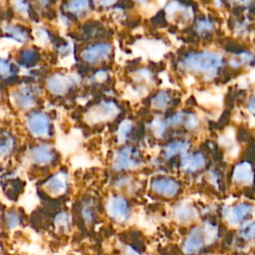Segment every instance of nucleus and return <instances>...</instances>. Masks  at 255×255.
I'll return each mask as SVG.
<instances>
[{
    "label": "nucleus",
    "mask_w": 255,
    "mask_h": 255,
    "mask_svg": "<svg viewBox=\"0 0 255 255\" xmlns=\"http://www.w3.org/2000/svg\"><path fill=\"white\" fill-rule=\"evenodd\" d=\"M29 160L33 166L44 168L51 166L56 161V152L54 148L47 143L34 145L29 150Z\"/></svg>",
    "instance_id": "11"
},
{
    "label": "nucleus",
    "mask_w": 255,
    "mask_h": 255,
    "mask_svg": "<svg viewBox=\"0 0 255 255\" xmlns=\"http://www.w3.org/2000/svg\"><path fill=\"white\" fill-rule=\"evenodd\" d=\"M239 237L244 241H255V221L247 220L240 225Z\"/></svg>",
    "instance_id": "28"
},
{
    "label": "nucleus",
    "mask_w": 255,
    "mask_h": 255,
    "mask_svg": "<svg viewBox=\"0 0 255 255\" xmlns=\"http://www.w3.org/2000/svg\"><path fill=\"white\" fill-rule=\"evenodd\" d=\"M164 16L166 20L177 25L188 24L194 17V9L179 0H170L164 7Z\"/></svg>",
    "instance_id": "6"
},
{
    "label": "nucleus",
    "mask_w": 255,
    "mask_h": 255,
    "mask_svg": "<svg viewBox=\"0 0 255 255\" xmlns=\"http://www.w3.org/2000/svg\"><path fill=\"white\" fill-rule=\"evenodd\" d=\"M206 162L207 159L203 152L187 151L180 156L179 166L185 173L193 174L203 169L206 165Z\"/></svg>",
    "instance_id": "14"
},
{
    "label": "nucleus",
    "mask_w": 255,
    "mask_h": 255,
    "mask_svg": "<svg viewBox=\"0 0 255 255\" xmlns=\"http://www.w3.org/2000/svg\"><path fill=\"white\" fill-rule=\"evenodd\" d=\"M218 237V227L205 222L189 231L182 244V251L186 255L197 254L204 246L213 243Z\"/></svg>",
    "instance_id": "2"
},
{
    "label": "nucleus",
    "mask_w": 255,
    "mask_h": 255,
    "mask_svg": "<svg viewBox=\"0 0 255 255\" xmlns=\"http://www.w3.org/2000/svg\"><path fill=\"white\" fill-rule=\"evenodd\" d=\"M15 7L20 13H27L28 12V5L24 0H16Z\"/></svg>",
    "instance_id": "36"
},
{
    "label": "nucleus",
    "mask_w": 255,
    "mask_h": 255,
    "mask_svg": "<svg viewBox=\"0 0 255 255\" xmlns=\"http://www.w3.org/2000/svg\"><path fill=\"white\" fill-rule=\"evenodd\" d=\"M55 226L60 231H68L71 226V218L70 214L66 211L59 212L55 217Z\"/></svg>",
    "instance_id": "30"
},
{
    "label": "nucleus",
    "mask_w": 255,
    "mask_h": 255,
    "mask_svg": "<svg viewBox=\"0 0 255 255\" xmlns=\"http://www.w3.org/2000/svg\"><path fill=\"white\" fill-rule=\"evenodd\" d=\"M107 215L116 223L125 224L131 217V205L127 197L122 194H112L105 202Z\"/></svg>",
    "instance_id": "4"
},
{
    "label": "nucleus",
    "mask_w": 255,
    "mask_h": 255,
    "mask_svg": "<svg viewBox=\"0 0 255 255\" xmlns=\"http://www.w3.org/2000/svg\"><path fill=\"white\" fill-rule=\"evenodd\" d=\"M173 217L180 223H188L196 217L195 208L187 202H180L173 209Z\"/></svg>",
    "instance_id": "20"
},
{
    "label": "nucleus",
    "mask_w": 255,
    "mask_h": 255,
    "mask_svg": "<svg viewBox=\"0 0 255 255\" xmlns=\"http://www.w3.org/2000/svg\"><path fill=\"white\" fill-rule=\"evenodd\" d=\"M47 88L48 90L54 95H64L66 94L73 86H74V79L71 76L56 74L50 76L47 79Z\"/></svg>",
    "instance_id": "15"
},
{
    "label": "nucleus",
    "mask_w": 255,
    "mask_h": 255,
    "mask_svg": "<svg viewBox=\"0 0 255 255\" xmlns=\"http://www.w3.org/2000/svg\"><path fill=\"white\" fill-rule=\"evenodd\" d=\"M224 65L225 60L222 54L212 50L187 52L178 62L181 71L205 81L215 79Z\"/></svg>",
    "instance_id": "1"
},
{
    "label": "nucleus",
    "mask_w": 255,
    "mask_h": 255,
    "mask_svg": "<svg viewBox=\"0 0 255 255\" xmlns=\"http://www.w3.org/2000/svg\"><path fill=\"white\" fill-rule=\"evenodd\" d=\"M227 1L232 5H235L237 7H242V8L249 6L253 2V0H227Z\"/></svg>",
    "instance_id": "37"
},
{
    "label": "nucleus",
    "mask_w": 255,
    "mask_h": 255,
    "mask_svg": "<svg viewBox=\"0 0 255 255\" xmlns=\"http://www.w3.org/2000/svg\"><path fill=\"white\" fill-rule=\"evenodd\" d=\"M133 2H135L138 5H144L148 2V0H133Z\"/></svg>",
    "instance_id": "39"
},
{
    "label": "nucleus",
    "mask_w": 255,
    "mask_h": 255,
    "mask_svg": "<svg viewBox=\"0 0 255 255\" xmlns=\"http://www.w3.org/2000/svg\"><path fill=\"white\" fill-rule=\"evenodd\" d=\"M133 130V122L129 119L123 120L116 130V137L119 143H125Z\"/></svg>",
    "instance_id": "22"
},
{
    "label": "nucleus",
    "mask_w": 255,
    "mask_h": 255,
    "mask_svg": "<svg viewBox=\"0 0 255 255\" xmlns=\"http://www.w3.org/2000/svg\"><path fill=\"white\" fill-rule=\"evenodd\" d=\"M11 65L8 61L0 58V76L8 77L11 73Z\"/></svg>",
    "instance_id": "33"
},
{
    "label": "nucleus",
    "mask_w": 255,
    "mask_h": 255,
    "mask_svg": "<svg viewBox=\"0 0 255 255\" xmlns=\"http://www.w3.org/2000/svg\"><path fill=\"white\" fill-rule=\"evenodd\" d=\"M216 29L215 21L209 16L198 17L194 20L193 30L199 37H207L211 35Z\"/></svg>",
    "instance_id": "19"
},
{
    "label": "nucleus",
    "mask_w": 255,
    "mask_h": 255,
    "mask_svg": "<svg viewBox=\"0 0 255 255\" xmlns=\"http://www.w3.org/2000/svg\"><path fill=\"white\" fill-rule=\"evenodd\" d=\"M190 147V141L184 138H176L167 142L162 148V155L165 159H170L176 155H182Z\"/></svg>",
    "instance_id": "16"
},
{
    "label": "nucleus",
    "mask_w": 255,
    "mask_h": 255,
    "mask_svg": "<svg viewBox=\"0 0 255 255\" xmlns=\"http://www.w3.org/2000/svg\"><path fill=\"white\" fill-rule=\"evenodd\" d=\"M174 98L172 94L168 91L161 90L156 92L150 99H149V106L151 109L155 111L162 112L166 109H169L171 107V104L173 103Z\"/></svg>",
    "instance_id": "17"
},
{
    "label": "nucleus",
    "mask_w": 255,
    "mask_h": 255,
    "mask_svg": "<svg viewBox=\"0 0 255 255\" xmlns=\"http://www.w3.org/2000/svg\"><path fill=\"white\" fill-rule=\"evenodd\" d=\"M81 219L86 225H92L98 216V208L93 198H87L82 201L79 207Z\"/></svg>",
    "instance_id": "18"
},
{
    "label": "nucleus",
    "mask_w": 255,
    "mask_h": 255,
    "mask_svg": "<svg viewBox=\"0 0 255 255\" xmlns=\"http://www.w3.org/2000/svg\"><path fill=\"white\" fill-rule=\"evenodd\" d=\"M113 54V46L108 42H99L87 46L81 52L82 59L90 65H98L108 61Z\"/></svg>",
    "instance_id": "7"
},
{
    "label": "nucleus",
    "mask_w": 255,
    "mask_h": 255,
    "mask_svg": "<svg viewBox=\"0 0 255 255\" xmlns=\"http://www.w3.org/2000/svg\"><path fill=\"white\" fill-rule=\"evenodd\" d=\"M150 189L155 194L165 197V198H173L175 197L180 189V182L171 176L166 175H158L152 178L150 182Z\"/></svg>",
    "instance_id": "9"
},
{
    "label": "nucleus",
    "mask_w": 255,
    "mask_h": 255,
    "mask_svg": "<svg viewBox=\"0 0 255 255\" xmlns=\"http://www.w3.org/2000/svg\"><path fill=\"white\" fill-rule=\"evenodd\" d=\"M141 163V154L139 150L132 145H124L118 148L112 157V168L117 172L136 169Z\"/></svg>",
    "instance_id": "3"
},
{
    "label": "nucleus",
    "mask_w": 255,
    "mask_h": 255,
    "mask_svg": "<svg viewBox=\"0 0 255 255\" xmlns=\"http://www.w3.org/2000/svg\"><path fill=\"white\" fill-rule=\"evenodd\" d=\"M66 7L71 14L81 16L90 10L91 0H69Z\"/></svg>",
    "instance_id": "23"
},
{
    "label": "nucleus",
    "mask_w": 255,
    "mask_h": 255,
    "mask_svg": "<svg viewBox=\"0 0 255 255\" xmlns=\"http://www.w3.org/2000/svg\"><path fill=\"white\" fill-rule=\"evenodd\" d=\"M44 191L53 197L65 195L69 191L70 180L65 170H59L51 174L42 185Z\"/></svg>",
    "instance_id": "10"
},
{
    "label": "nucleus",
    "mask_w": 255,
    "mask_h": 255,
    "mask_svg": "<svg viewBox=\"0 0 255 255\" xmlns=\"http://www.w3.org/2000/svg\"><path fill=\"white\" fill-rule=\"evenodd\" d=\"M1 223H2V213L0 211V225H1Z\"/></svg>",
    "instance_id": "40"
},
{
    "label": "nucleus",
    "mask_w": 255,
    "mask_h": 255,
    "mask_svg": "<svg viewBox=\"0 0 255 255\" xmlns=\"http://www.w3.org/2000/svg\"><path fill=\"white\" fill-rule=\"evenodd\" d=\"M14 100L16 105L21 109H30L36 103L34 94L30 89H22L14 94Z\"/></svg>",
    "instance_id": "21"
},
{
    "label": "nucleus",
    "mask_w": 255,
    "mask_h": 255,
    "mask_svg": "<svg viewBox=\"0 0 255 255\" xmlns=\"http://www.w3.org/2000/svg\"><path fill=\"white\" fill-rule=\"evenodd\" d=\"M249 27H250V24L248 22V18L244 17L242 19H238L234 23L233 29L236 34H238L239 36H243L249 31Z\"/></svg>",
    "instance_id": "32"
},
{
    "label": "nucleus",
    "mask_w": 255,
    "mask_h": 255,
    "mask_svg": "<svg viewBox=\"0 0 255 255\" xmlns=\"http://www.w3.org/2000/svg\"><path fill=\"white\" fill-rule=\"evenodd\" d=\"M14 138L7 132L0 134V157H6L10 155L14 149Z\"/></svg>",
    "instance_id": "25"
},
{
    "label": "nucleus",
    "mask_w": 255,
    "mask_h": 255,
    "mask_svg": "<svg viewBox=\"0 0 255 255\" xmlns=\"http://www.w3.org/2000/svg\"><path fill=\"white\" fill-rule=\"evenodd\" d=\"M125 254L126 255H140L139 252L130 245H127L125 247Z\"/></svg>",
    "instance_id": "38"
},
{
    "label": "nucleus",
    "mask_w": 255,
    "mask_h": 255,
    "mask_svg": "<svg viewBox=\"0 0 255 255\" xmlns=\"http://www.w3.org/2000/svg\"><path fill=\"white\" fill-rule=\"evenodd\" d=\"M121 113L120 106L114 101H101L88 110L87 121L92 124H103L112 121Z\"/></svg>",
    "instance_id": "5"
},
{
    "label": "nucleus",
    "mask_w": 255,
    "mask_h": 255,
    "mask_svg": "<svg viewBox=\"0 0 255 255\" xmlns=\"http://www.w3.org/2000/svg\"><path fill=\"white\" fill-rule=\"evenodd\" d=\"M27 129L35 137L45 138L50 133V119L42 112H34L27 118Z\"/></svg>",
    "instance_id": "12"
},
{
    "label": "nucleus",
    "mask_w": 255,
    "mask_h": 255,
    "mask_svg": "<svg viewBox=\"0 0 255 255\" xmlns=\"http://www.w3.org/2000/svg\"><path fill=\"white\" fill-rule=\"evenodd\" d=\"M181 127L186 131H195L200 127V120L195 113L190 111H185V117Z\"/></svg>",
    "instance_id": "27"
},
{
    "label": "nucleus",
    "mask_w": 255,
    "mask_h": 255,
    "mask_svg": "<svg viewBox=\"0 0 255 255\" xmlns=\"http://www.w3.org/2000/svg\"><path fill=\"white\" fill-rule=\"evenodd\" d=\"M40 56L37 53V51L32 50V49H26L21 53L20 60L22 62V65L29 66V65H34L38 60Z\"/></svg>",
    "instance_id": "31"
},
{
    "label": "nucleus",
    "mask_w": 255,
    "mask_h": 255,
    "mask_svg": "<svg viewBox=\"0 0 255 255\" xmlns=\"http://www.w3.org/2000/svg\"><path fill=\"white\" fill-rule=\"evenodd\" d=\"M231 180L240 186H251L255 182V168L248 160H242L232 168Z\"/></svg>",
    "instance_id": "13"
},
{
    "label": "nucleus",
    "mask_w": 255,
    "mask_h": 255,
    "mask_svg": "<svg viewBox=\"0 0 255 255\" xmlns=\"http://www.w3.org/2000/svg\"><path fill=\"white\" fill-rule=\"evenodd\" d=\"M4 30L6 31L7 34L10 35V37L12 39H14L15 41H18V42H25L28 38V35L26 33L25 30L21 29L20 27L18 26H13V25H9V26H6L4 28Z\"/></svg>",
    "instance_id": "29"
},
{
    "label": "nucleus",
    "mask_w": 255,
    "mask_h": 255,
    "mask_svg": "<svg viewBox=\"0 0 255 255\" xmlns=\"http://www.w3.org/2000/svg\"><path fill=\"white\" fill-rule=\"evenodd\" d=\"M149 128H150V130L152 131V133L154 134V136H156L158 138L163 137L168 128V127L165 123V120L160 117L153 118L151 120V122L149 123Z\"/></svg>",
    "instance_id": "26"
},
{
    "label": "nucleus",
    "mask_w": 255,
    "mask_h": 255,
    "mask_svg": "<svg viewBox=\"0 0 255 255\" xmlns=\"http://www.w3.org/2000/svg\"><path fill=\"white\" fill-rule=\"evenodd\" d=\"M254 213V206L246 201L237 202L231 206L224 207L222 216L224 220L233 226L241 225Z\"/></svg>",
    "instance_id": "8"
},
{
    "label": "nucleus",
    "mask_w": 255,
    "mask_h": 255,
    "mask_svg": "<svg viewBox=\"0 0 255 255\" xmlns=\"http://www.w3.org/2000/svg\"><path fill=\"white\" fill-rule=\"evenodd\" d=\"M3 223L9 230L18 228L22 224V216L15 209H9L3 214Z\"/></svg>",
    "instance_id": "24"
},
{
    "label": "nucleus",
    "mask_w": 255,
    "mask_h": 255,
    "mask_svg": "<svg viewBox=\"0 0 255 255\" xmlns=\"http://www.w3.org/2000/svg\"><path fill=\"white\" fill-rule=\"evenodd\" d=\"M246 110L250 115L255 117V95H252L248 98L246 102Z\"/></svg>",
    "instance_id": "34"
},
{
    "label": "nucleus",
    "mask_w": 255,
    "mask_h": 255,
    "mask_svg": "<svg viewBox=\"0 0 255 255\" xmlns=\"http://www.w3.org/2000/svg\"><path fill=\"white\" fill-rule=\"evenodd\" d=\"M92 1L94 2L95 5H98V6L104 7V8L114 6L118 2V0H92Z\"/></svg>",
    "instance_id": "35"
}]
</instances>
